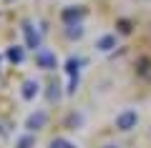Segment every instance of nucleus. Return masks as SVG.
<instances>
[{"label":"nucleus","instance_id":"f8f14e48","mask_svg":"<svg viewBox=\"0 0 151 148\" xmlns=\"http://www.w3.org/2000/svg\"><path fill=\"white\" fill-rule=\"evenodd\" d=\"M78 65H81V60L70 58L68 63H65V70H68V75H76V73H78Z\"/></svg>","mask_w":151,"mask_h":148},{"label":"nucleus","instance_id":"423d86ee","mask_svg":"<svg viewBox=\"0 0 151 148\" xmlns=\"http://www.w3.org/2000/svg\"><path fill=\"white\" fill-rule=\"evenodd\" d=\"M23 30H25V35H28V45H30L33 50H35V48H40V38L33 33V28L28 25V23H25V28H23Z\"/></svg>","mask_w":151,"mask_h":148},{"label":"nucleus","instance_id":"f03ea898","mask_svg":"<svg viewBox=\"0 0 151 148\" xmlns=\"http://www.w3.org/2000/svg\"><path fill=\"white\" fill-rule=\"evenodd\" d=\"M35 63H38V68H43V70H53L55 65H58V58H55V53H50V50H38Z\"/></svg>","mask_w":151,"mask_h":148},{"label":"nucleus","instance_id":"7ed1b4c3","mask_svg":"<svg viewBox=\"0 0 151 148\" xmlns=\"http://www.w3.org/2000/svg\"><path fill=\"white\" fill-rule=\"evenodd\" d=\"M48 123V116H45L43 111H38V113H30V118H28V123H25V128L30 133H35V131H40V128Z\"/></svg>","mask_w":151,"mask_h":148},{"label":"nucleus","instance_id":"9b49d317","mask_svg":"<svg viewBox=\"0 0 151 148\" xmlns=\"http://www.w3.org/2000/svg\"><path fill=\"white\" fill-rule=\"evenodd\" d=\"M8 58H10L13 63H20L23 60V48H10V50H8Z\"/></svg>","mask_w":151,"mask_h":148},{"label":"nucleus","instance_id":"6e6552de","mask_svg":"<svg viewBox=\"0 0 151 148\" xmlns=\"http://www.w3.org/2000/svg\"><path fill=\"white\" fill-rule=\"evenodd\" d=\"M50 148H76V146L68 138H53V141H50Z\"/></svg>","mask_w":151,"mask_h":148},{"label":"nucleus","instance_id":"39448f33","mask_svg":"<svg viewBox=\"0 0 151 148\" xmlns=\"http://www.w3.org/2000/svg\"><path fill=\"white\" fill-rule=\"evenodd\" d=\"M96 48L98 50H111V48H116V35H103V38H98V43H96Z\"/></svg>","mask_w":151,"mask_h":148},{"label":"nucleus","instance_id":"0eeeda50","mask_svg":"<svg viewBox=\"0 0 151 148\" xmlns=\"http://www.w3.org/2000/svg\"><path fill=\"white\" fill-rule=\"evenodd\" d=\"M83 13H86L83 8H76V10H73V8H68V10H63V20H73V18L78 20V18H83Z\"/></svg>","mask_w":151,"mask_h":148},{"label":"nucleus","instance_id":"f257e3e1","mask_svg":"<svg viewBox=\"0 0 151 148\" xmlns=\"http://www.w3.org/2000/svg\"><path fill=\"white\" fill-rule=\"evenodd\" d=\"M136 123H139V113L131 111V108L116 116V128L119 131H131V128H136Z\"/></svg>","mask_w":151,"mask_h":148},{"label":"nucleus","instance_id":"9d476101","mask_svg":"<svg viewBox=\"0 0 151 148\" xmlns=\"http://www.w3.org/2000/svg\"><path fill=\"white\" fill-rule=\"evenodd\" d=\"M35 146V138L28 133V136H23V138H18V148H33Z\"/></svg>","mask_w":151,"mask_h":148},{"label":"nucleus","instance_id":"ddd939ff","mask_svg":"<svg viewBox=\"0 0 151 148\" xmlns=\"http://www.w3.org/2000/svg\"><path fill=\"white\" fill-rule=\"evenodd\" d=\"M106 148H119V146H106Z\"/></svg>","mask_w":151,"mask_h":148},{"label":"nucleus","instance_id":"20e7f679","mask_svg":"<svg viewBox=\"0 0 151 148\" xmlns=\"http://www.w3.org/2000/svg\"><path fill=\"white\" fill-rule=\"evenodd\" d=\"M35 95H38V80H25V83H23V98L30 101Z\"/></svg>","mask_w":151,"mask_h":148},{"label":"nucleus","instance_id":"1a4fd4ad","mask_svg":"<svg viewBox=\"0 0 151 148\" xmlns=\"http://www.w3.org/2000/svg\"><path fill=\"white\" fill-rule=\"evenodd\" d=\"M81 35H83L81 23H70V25H68V38H81Z\"/></svg>","mask_w":151,"mask_h":148}]
</instances>
